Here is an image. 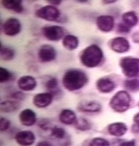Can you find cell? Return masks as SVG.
<instances>
[{"label":"cell","mask_w":139,"mask_h":146,"mask_svg":"<svg viewBox=\"0 0 139 146\" xmlns=\"http://www.w3.org/2000/svg\"><path fill=\"white\" fill-rule=\"evenodd\" d=\"M89 78L83 70L72 68L66 70L62 77L63 87L70 92L79 90L88 83Z\"/></svg>","instance_id":"cell-1"},{"label":"cell","mask_w":139,"mask_h":146,"mask_svg":"<svg viewBox=\"0 0 139 146\" xmlns=\"http://www.w3.org/2000/svg\"><path fill=\"white\" fill-rule=\"evenodd\" d=\"M104 58L102 50L96 44H91L81 52L80 60L83 66L89 68L98 66Z\"/></svg>","instance_id":"cell-2"},{"label":"cell","mask_w":139,"mask_h":146,"mask_svg":"<svg viewBox=\"0 0 139 146\" xmlns=\"http://www.w3.org/2000/svg\"><path fill=\"white\" fill-rule=\"evenodd\" d=\"M131 97L124 90H120L114 94L110 101L111 108L117 113H122L129 108Z\"/></svg>","instance_id":"cell-3"},{"label":"cell","mask_w":139,"mask_h":146,"mask_svg":"<svg viewBox=\"0 0 139 146\" xmlns=\"http://www.w3.org/2000/svg\"><path fill=\"white\" fill-rule=\"evenodd\" d=\"M119 65L126 76L133 77L139 74V58L126 57L120 60Z\"/></svg>","instance_id":"cell-4"},{"label":"cell","mask_w":139,"mask_h":146,"mask_svg":"<svg viewBox=\"0 0 139 146\" xmlns=\"http://www.w3.org/2000/svg\"><path fill=\"white\" fill-rule=\"evenodd\" d=\"M35 15L42 20L49 22H55L60 20L61 12L56 7L47 5L37 9L35 11Z\"/></svg>","instance_id":"cell-5"},{"label":"cell","mask_w":139,"mask_h":146,"mask_svg":"<svg viewBox=\"0 0 139 146\" xmlns=\"http://www.w3.org/2000/svg\"><path fill=\"white\" fill-rule=\"evenodd\" d=\"M44 37L47 40L57 42L65 36V30L59 25H49L43 27L41 30Z\"/></svg>","instance_id":"cell-6"},{"label":"cell","mask_w":139,"mask_h":146,"mask_svg":"<svg viewBox=\"0 0 139 146\" xmlns=\"http://www.w3.org/2000/svg\"><path fill=\"white\" fill-rule=\"evenodd\" d=\"M38 58L42 63H49L55 60L56 50L54 47L49 44H43L38 50Z\"/></svg>","instance_id":"cell-7"},{"label":"cell","mask_w":139,"mask_h":146,"mask_svg":"<svg viewBox=\"0 0 139 146\" xmlns=\"http://www.w3.org/2000/svg\"><path fill=\"white\" fill-rule=\"evenodd\" d=\"M4 33L9 36H14L20 33L21 30V24L16 18H9L3 25Z\"/></svg>","instance_id":"cell-8"},{"label":"cell","mask_w":139,"mask_h":146,"mask_svg":"<svg viewBox=\"0 0 139 146\" xmlns=\"http://www.w3.org/2000/svg\"><path fill=\"white\" fill-rule=\"evenodd\" d=\"M109 45L113 51L118 53H123L128 52L130 45L128 40L122 37H116L110 40Z\"/></svg>","instance_id":"cell-9"},{"label":"cell","mask_w":139,"mask_h":146,"mask_svg":"<svg viewBox=\"0 0 139 146\" xmlns=\"http://www.w3.org/2000/svg\"><path fill=\"white\" fill-rule=\"evenodd\" d=\"M96 26L103 32H110L114 27V19L111 15H100L96 19Z\"/></svg>","instance_id":"cell-10"},{"label":"cell","mask_w":139,"mask_h":146,"mask_svg":"<svg viewBox=\"0 0 139 146\" xmlns=\"http://www.w3.org/2000/svg\"><path fill=\"white\" fill-rule=\"evenodd\" d=\"M34 133L29 130H23L17 133L15 140L19 145L22 146L32 145L35 141Z\"/></svg>","instance_id":"cell-11"},{"label":"cell","mask_w":139,"mask_h":146,"mask_svg":"<svg viewBox=\"0 0 139 146\" xmlns=\"http://www.w3.org/2000/svg\"><path fill=\"white\" fill-rule=\"evenodd\" d=\"M78 110L84 113H99L102 110L101 104L94 100L83 101L78 105Z\"/></svg>","instance_id":"cell-12"},{"label":"cell","mask_w":139,"mask_h":146,"mask_svg":"<svg viewBox=\"0 0 139 146\" xmlns=\"http://www.w3.org/2000/svg\"><path fill=\"white\" fill-rule=\"evenodd\" d=\"M53 95L49 93H39L35 95L33 98L34 105L39 108H43L50 106L52 103Z\"/></svg>","instance_id":"cell-13"},{"label":"cell","mask_w":139,"mask_h":146,"mask_svg":"<svg viewBox=\"0 0 139 146\" xmlns=\"http://www.w3.org/2000/svg\"><path fill=\"white\" fill-rule=\"evenodd\" d=\"M17 86L24 92L32 91L37 87V82L35 78L29 75L21 77L17 82Z\"/></svg>","instance_id":"cell-14"},{"label":"cell","mask_w":139,"mask_h":146,"mask_svg":"<svg viewBox=\"0 0 139 146\" xmlns=\"http://www.w3.org/2000/svg\"><path fill=\"white\" fill-rule=\"evenodd\" d=\"M20 123L23 126L31 127L33 126L37 122V115L31 109L27 108L21 111L19 116Z\"/></svg>","instance_id":"cell-15"},{"label":"cell","mask_w":139,"mask_h":146,"mask_svg":"<svg viewBox=\"0 0 139 146\" xmlns=\"http://www.w3.org/2000/svg\"><path fill=\"white\" fill-rule=\"evenodd\" d=\"M96 89L100 93L108 94L112 92L116 88V84L112 80L107 77H101L96 80Z\"/></svg>","instance_id":"cell-16"},{"label":"cell","mask_w":139,"mask_h":146,"mask_svg":"<svg viewBox=\"0 0 139 146\" xmlns=\"http://www.w3.org/2000/svg\"><path fill=\"white\" fill-rule=\"evenodd\" d=\"M1 4L5 9L17 13H21L24 10L23 1L21 0H2Z\"/></svg>","instance_id":"cell-17"},{"label":"cell","mask_w":139,"mask_h":146,"mask_svg":"<svg viewBox=\"0 0 139 146\" xmlns=\"http://www.w3.org/2000/svg\"><path fill=\"white\" fill-rule=\"evenodd\" d=\"M128 128L126 124L121 122L111 123L108 127V131L110 134L115 137H121L126 134Z\"/></svg>","instance_id":"cell-18"},{"label":"cell","mask_w":139,"mask_h":146,"mask_svg":"<svg viewBox=\"0 0 139 146\" xmlns=\"http://www.w3.org/2000/svg\"><path fill=\"white\" fill-rule=\"evenodd\" d=\"M59 119L61 123L66 125H74L77 120L75 113L72 110L65 109L61 111L59 115Z\"/></svg>","instance_id":"cell-19"},{"label":"cell","mask_w":139,"mask_h":146,"mask_svg":"<svg viewBox=\"0 0 139 146\" xmlns=\"http://www.w3.org/2000/svg\"><path fill=\"white\" fill-rule=\"evenodd\" d=\"M62 45L69 50H76L79 45V40L78 37L72 34H67L62 39Z\"/></svg>","instance_id":"cell-20"},{"label":"cell","mask_w":139,"mask_h":146,"mask_svg":"<svg viewBox=\"0 0 139 146\" xmlns=\"http://www.w3.org/2000/svg\"><path fill=\"white\" fill-rule=\"evenodd\" d=\"M20 107V103L14 100H6L1 103V111L3 113H12L18 110Z\"/></svg>","instance_id":"cell-21"},{"label":"cell","mask_w":139,"mask_h":146,"mask_svg":"<svg viewBox=\"0 0 139 146\" xmlns=\"http://www.w3.org/2000/svg\"><path fill=\"white\" fill-rule=\"evenodd\" d=\"M45 86L46 89L49 90V93H51L53 96L58 95L61 93L58 80L56 78L50 77L47 80L45 83Z\"/></svg>","instance_id":"cell-22"},{"label":"cell","mask_w":139,"mask_h":146,"mask_svg":"<svg viewBox=\"0 0 139 146\" xmlns=\"http://www.w3.org/2000/svg\"><path fill=\"white\" fill-rule=\"evenodd\" d=\"M123 23L129 28L135 27L138 23V17L134 12H127L123 14Z\"/></svg>","instance_id":"cell-23"},{"label":"cell","mask_w":139,"mask_h":146,"mask_svg":"<svg viewBox=\"0 0 139 146\" xmlns=\"http://www.w3.org/2000/svg\"><path fill=\"white\" fill-rule=\"evenodd\" d=\"M51 136L54 139L61 142L66 138V131L62 127L54 126L51 130Z\"/></svg>","instance_id":"cell-24"},{"label":"cell","mask_w":139,"mask_h":146,"mask_svg":"<svg viewBox=\"0 0 139 146\" xmlns=\"http://www.w3.org/2000/svg\"><path fill=\"white\" fill-rule=\"evenodd\" d=\"M15 51L9 47L1 46L0 56L1 60L4 61H9L13 60L15 57Z\"/></svg>","instance_id":"cell-25"},{"label":"cell","mask_w":139,"mask_h":146,"mask_svg":"<svg viewBox=\"0 0 139 146\" xmlns=\"http://www.w3.org/2000/svg\"><path fill=\"white\" fill-rule=\"evenodd\" d=\"M74 126L76 129L81 131H86L91 128V125L88 120L84 118H77Z\"/></svg>","instance_id":"cell-26"},{"label":"cell","mask_w":139,"mask_h":146,"mask_svg":"<svg viewBox=\"0 0 139 146\" xmlns=\"http://www.w3.org/2000/svg\"><path fill=\"white\" fill-rule=\"evenodd\" d=\"M124 87L131 92H136L139 90V80L137 79L126 80L124 83Z\"/></svg>","instance_id":"cell-27"},{"label":"cell","mask_w":139,"mask_h":146,"mask_svg":"<svg viewBox=\"0 0 139 146\" xmlns=\"http://www.w3.org/2000/svg\"><path fill=\"white\" fill-rule=\"evenodd\" d=\"M13 75L12 73L7 68L4 67H0V82L5 83L12 80Z\"/></svg>","instance_id":"cell-28"},{"label":"cell","mask_w":139,"mask_h":146,"mask_svg":"<svg viewBox=\"0 0 139 146\" xmlns=\"http://www.w3.org/2000/svg\"><path fill=\"white\" fill-rule=\"evenodd\" d=\"M89 146H110V143L108 140L104 138L96 137L91 140Z\"/></svg>","instance_id":"cell-29"},{"label":"cell","mask_w":139,"mask_h":146,"mask_svg":"<svg viewBox=\"0 0 139 146\" xmlns=\"http://www.w3.org/2000/svg\"><path fill=\"white\" fill-rule=\"evenodd\" d=\"M11 125V121L5 118L1 117L0 119V130L1 132L6 131L9 128Z\"/></svg>","instance_id":"cell-30"},{"label":"cell","mask_w":139,"mask_h":146,"mask_svg":"<svg viewBox=\"0 0 139 146\" xmlns=\"http://www.w3.org/2000/svg\"><path fill=\"white\" fill-rule=\"evenodd\" d=\"M39 126L40 127V128L44 130H51V129L53 127V126L50 123L48 120L46 119L41 120L39 121L38 123Z\"/></svg>","instance_id":"cell-31"},{"label":"cell","mask_w":139,"mask_h":146,"mask_svg":"<svg viewBox=\"0 0 139 146\" xmlns=\"http://www.w3.org/2000/svg\"><path fill=\"white\" fill-rule=\"evenodd\" d=\"M10 97L13 98L14 100H24L25 97V95L22 93V92H15L13 93L11 95Z\"/></svg>","instance_id":"cell-32"},{"label":"cell","mask_w":139,"mask_h":146,"mask_svg":"<svg viewBox=\"0 0 139 146\" xmlns=\"http://www.w3.org/2000/svg\"><path fill=\"white\" fill-rule=\"evenodd\" d=\"M118 32L122 33H127L130 31V28L127 27L123 23H120L118 24L117 27Z\"/></svg>","instance_id":"cell-33"},{"label":"cell","mask_w":139,"mask_h":146,"mask_svg":"<svg viewBox=\"0 0 139 146\" xmlns=\"http://www.w3.org/2000/svg\"><path fill=\"white\" fill-rule=\"evenodd\" d=\"M134 125L133 126V130L135 132H139V113L134 115L133 117Z\"/></svg>","instance_id":"cell-34"},{"label":"cell","mask_w":139,"mask_h":146,"mask_svg":"<svg viewBox=\"0 0 139 146\" xmlns=\"http://www.w3.org/2000/svg\"><path fill=\"white\" fill-rule=\"evenodd\" d=\"M46 2L49 4V5H51L55 7L56 5H59L62 3V1L61 0H48L46 1Z\"/></svg>","instance_id":"cell-35"},{"label":"cell","mask_w":139,"mask_h":146,"mask_svg":"<svg viewBox=\"0 0 139 146\" xmlns=\"http://www.w3.org/2000/svg\"><path fill=\"white\" fill-rule=\"evenodd\" d=\"M118 146H136V143L134 140H131L121 143Z\"/></svg>","instance_id":"cell-36"},{"label":"cell","mask_w":139,"mask_h":146,"mask_svg":"<svg viewBox=\"0 0 139 146\" xmlns=\"http://www.w3.org/2000/svg\"><path fill=\"white\" fill-rule=\"evenodd\" d=\"M36 146H53L51 143L46 141H41L37 144Z\"/></svg>","instance_id":"cell-37"},{"label":"cell","mask_w":139,"mask_h":146,"mask_svg":"<svg viewBox=\"0 0 139 146\" xmlns=\"http://www.w3.org/2000/svg\"><path fill=\"white\" fill-rule=\"evenodd\" d=\"M132 39L134 42L139 43V33L137 32L133 34L132 35Z\"/></svg>","instance_id":"cell-38"},{"label":"cell","mask_w":139,"mask_h":146,"mask_svg":"<svg viewBox=\"0 0 139 146\" xmlns=\"http://www.w3.org/2000/svg\"><path fill=\"white\" fill-rule=\"evenodd\" d=\"M103 4L105 5H108V4H113L116 2V1H109V0H105V1H102Z\"/></svg>","instance_id":"cell-39"},{"label":"cell","mask_w":139,"mask_h":146,"mask_svg":"<svg viewBox=\"0 0 139 146\" xmlns=\"http://www.w3.org/2000/svg\"><path fill=\"white\" fill-rule=\"evenodd\" d=\"M78 3H87L89 2V1H76Z\"/></svg>","instance_id":"cell-40"},{"label":"cell","mask_w":139,"mask_h":146,"mask_svg":"<svg viewBox=\"0 0 139 146\" xmlns=\"http://www.w3.org/2000/svg\"><path fill=\"white\" fill-rule=\"evenodd\" d=\"M138 106H139V102L138 103Z\"/></svg>","instance_id":"cell-41"}]
</instances>
